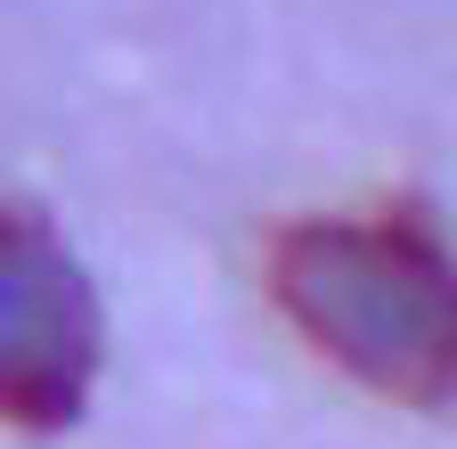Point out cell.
I'll return each instance as SVG.
<instances>
[{"label": "cell", "instance_id": "7a4b0ae2", "mask_svg": "<svg viewBox=\"0 0 457 449\" xmlns=\"http://www.w3.org/2000/svg\"><path fill=\"white\" fill-rule=\"evenodd\" d=\"M98 368V303L41 212L0 204V417L66 425Z\"/></svg>", "mask_w": 457, "mask_h": 449}, {"label": "cell", "instance_id": "6da1fadb", "mask_svg": "<svg viewBox=\"0 0 457 449\" xmlns=\"http://www.w3.org/2000/svg\"><path fill=\"white\" fill-rule=\"evenodd\" d=\"M270 295L368 392L409 409L457 401V262L417 212L295 220L270 245Z\"/></svg>", "mask_w": 457, "mask_h": 449}]
</instances>
